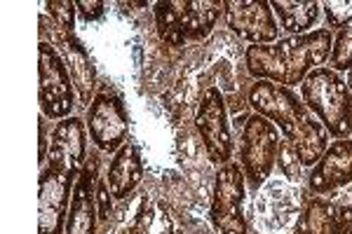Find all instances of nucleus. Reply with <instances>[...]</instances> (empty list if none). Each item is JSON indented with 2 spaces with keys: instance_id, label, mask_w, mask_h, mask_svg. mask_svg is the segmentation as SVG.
Segmentation results:
<instances>
[{
  "instance_id": "nucleus-1",
  "label": "nucleus",
  "mask_w": 352,
  "mask_h": 234,
  "mask_svg": "<svg viewBox=\"0 0 352 234\" xmlns=\"http://www.w3.org/2000/svg\"><path fill=\"white\" fill-rule=\"evenodd\" d=\"M249 106L254 113L268 117L287 136L289 143L296 148L303 167H315L327 152V129L289 87L270 80H256L249 89Z\"/></svg>"
},
{
  "instance_id": "nucleus-2",
  "label": "nucleus",
  "mask_w": 352,
  "mask_h": 234,
  "mask_svg": "<svg viewBox=\"0 0 352 234\" xmlns=\"http://www.w3.org/2000/svg\"><path fill=\"white\" fill-rule=\"evenodd\" d=\"M333 49V33L315 28L305 36H289L272 45H252L247 49V71L256 80H270L282 87H296L324 66Z\"/></svg>"
},
{
  "instance_id": "nucleus-3",
  "label": "nucleus",
  "mask_w": 352,
  "mask_h": 234,
  "mask_svg": "<svg viewBox=\"0 0 352 234\" xmlns=\"http://www.w3.org/2000/svg\"><path fill=\"white\" fill-rule=\"evenodd\" d=\"M303 104L322 122L329 136L350 139L352 134V94L348 82L331 68H317L300 84Z\"/></svg>"
},
{
  "instance_id": "nucleus-4",
  "label": "nucleus",
  "mask_w": 352,
  "mask_h": 234,
  "mask_svg": "<svg viewBox=\"0 0 352 234\" xmlns=\"http://www.w3.org/2000/svg\"><path fill=\"white\" fill-rule=\"evenodd\" d=\"M221 12L223 3L219 0H162L155 5L157 33L174 47L195 43L212 33Z\"/></svg>"
},
{
  "instance_id": "nucleus-5",
  "label": "nucleus",
  "mask_w": 352,
  "mask_h": 234,
  "mask_svg": "<svg viewBox=\"0 0 352 234\" xmlns=\"http://www.w3.org/2000/svg\"><path fill=\"white\" fill-rule=\"evenodd\" d=\"M280 129L270 122L268 117L249 115L242 127V171L247 185L258 190L265 180L270 178L272 169L277 164V152H280Z\"/></svg>"
},
{
  "instance_id": "nucleus-6",
  "label": "nucleus",
  "mask_w": 352,
  "mask_h": 234,
  "mask_svg": "<svg viewBox=\"0 0 352 234\" xmlns=\"http://www.w3.org/2000/svg\"><path fill=\"white\" fill-rule=\"evenodd\" d=\"M38 71H41V110L47 119H66L71 117V110L76 106V94H73V80L71 73L61 59V54L54 49V45L41 43L38 47Z\"/></svg>"
},
{
  "instance_id": "nucleus-7",
  "label": "nucleus",
  "mask_w": 352,
  "mask_h": 234,
  "mask_svg": "<svg viewBox=\"0 0 352 234\" xmlns=\"http://www.w3.org/2000/svg\"><path fill=\"white\" fill-rule=\"evenodd\" d=\"M244 187L247 178L240 164L228 162L217 171L212 199V225L217 234H247L244 222Z\"/></svg>"
},
{
  "instance_id": "nucleus-8",
  "label": "nucleus",
  "mask_w": 352,
  "mask_h": 234,
  "mask_svg": "<svg viewBox=\"0 0 352 234\" xmlns=\"http://www.w3.org/2000/svg\"><path fill=\"white\" fill-rule=\"evenodd\" d=\"M78 183V176L54 162H47L41 174V197H38V234H64L68 220V195Z\"/></svg>"
},
{
  "instance_id": "nucleus-9",
  "label": "nucleus",
  "mask_w": 352,
  "mask_h": 234,
  "mask_svg": "<svg viewBox=\"0 0 352 234\" xmlns=\"http://www.w3.org/2000/svg\"><path fill=\"white\" fill-rule=\"evenodd\" d=\"M87 127L99 150H120L129 136V117L120 96L113 94L111 89H101L87 108Z\"/></svg>"
},
{
  "instance_id": "nucleus-10",
  "label": "nucleus",
  "mask_w": 352,
  "mask_h": 234,
  "mask_svg": "<svg viewBox=\"0 0 352 234\" xmlns=\"http://www.w3.org/2000/svg\"><path fill=\"white\" fill-rule=\"evenodd\" d=\"M195 122H197V131L202 136V143L207 148L209 159L214 164H219V167H226L232 155V139H230L226 101L217 87H209L202 94Z\"/></svg>"
},
{
  "instance_id": "nucleus-11",
  "label": "nucleus",
  "mask_w": 352,
  "mask_h": 234,
  "mask_svg": "<svg viewBox=\"0 0 352 234\" xmlns=\"http://www.w3.org/2000/svg\"><path fill=\"white\" fill-rule=\"evenodd\" d=\"M223 14L232 31L252 45L277 43L280 26L270 3L265 0H226Z\"/></svg>"
},
{
  "instance_id": "nucleus-12",
  "label": "nucleus",
  "mask_w": 352,
  "mask_h": 234,
  "mask_svg": "<svg viewBox=\"0 0 352 234\" xmlns=\"http://www.w3.org/2000/svg\"><path fill=\"white\" fill-rule=\"evenodd\" d=\"M352 183V141L338 139L329 143L327 152L312 167L308 185L315 195H327Z\"/></svg>"
},
{
  "instance_id": "nucleus-13",
  "label": "nucleus",
  "mask_w": 352,
  "mask_h": 234,
  "mask_svg": "<svg viewBox=\"0 0 352 234\" xmlns=\"http://www.w3.org/2000/svg\"><path fill=\"white\" fill-rule=\"evenodd\" d=\"M87 159V139H85V124L78 117H66L56 122L50 139V150L45 162H54L73 176L80 178Z\"/></svg>"
},
{
  "instance_id": "nucleus-14",
  "label": "nucleus",
  "mask_w": 352,
  "mask_h": 234,
  "mask_svg": "<svg viewBox=\"0 0 352 234\" xmlns=\"http://www.w3.org/2000/svg\"><path fill=\"white\" fill-rule=\"evenodd\" d=\"M296 234H352V207L312 197L296 220Z\"/></svg>"
},
{
  "instance_id": "nucleus-15",
  "label": "nucleus",
  "mask_w": 352,
  "mask_h": 234,
  "mask_svg": "<svg viewBox=\"0 0 352 234\" xmlns=\"http://www.w3.org/2000/svg\"><path fill=\"white\" fill-rule=\"evenodd\" d=\"M52 40H54V45H59L61 47V54H64L61 59H64L68 73H71L73 87L78 89L80 104L92 106V101H94L92 94H94V87H96V71L92 66V59H89L87 49L82 47V43L73 36V33H68L59 26H56V36Z\"/></svg>"
},
{
  "instance_id": "nucleus-16",
  "label": "nucleus",
  "mask_w": 352,
  "mask_h": 234,
  "mask_svg": "<svg viewBox=\"0 0 352 234\" xmlns=\"http://www.w3.org/2000/svg\"><path fill=\"white\" fill-rule=\"evenodd\" d=\"M94 180H96V159L89 155L80 178L73 187L71 209L64 234H96V202H94Z\"/></svg>"
},
{
  "instance_id": "nucleus-17",
  "label": "nucleus",
  "mask_w": 352,
  "mask_h": 234,
  "mask_svg": "<svg viewBox=\"0 0 352 234\" xmlns=\"http://www.w3.org/2000/svg\"><path fill=\"white\" fill-rule=\"evenodd\" d=\"M141 178H144V162H141L139 148L134 143L122 145L120 150L116 152V157L111 159L109 174H106L111 197L127 199V195L139 185Z\"/></svg>"
},
{
  "instance_id": "nucleus-18",
  "label": "nucleus",
  "mask_w": 352,
  "mask_h": 234,
  "mask_svg": "<svg viewBox=\"0 0 352 234\" xmlns=\"http://www.w3.org/2000/svg\"><path fill=\"white\" fill-rule=\"evenodd\" d=\"M272 12L277 14L280 28L292 36H305L310 28H315L320 19V3H285V0H275L270 3Z\"/></svg>"
},
{
  "instance_id": "nucleus-19",
  "label": "nucleus",
  "mask_w": 352,
  "mask_h": 234,
  "mask_svg": "<svg viewBox=\"0 0 352 234\" xmlns=\"http://www.w3.org/2000/svg\"><path fill=\"white\" fill-rule=\"evenodd\" d=\"M329 61H331V71H336V73L352 71V28L338 31Z\"/></svg>"
},
{
  "instance_id": "nucleus-20",
  "label": "nucleus",
  "mask_w": 352,
  "mask_h": 234,
  "mask_svg": "<svg viewBox=\"0 0 352 234\" xmlns=\"http://www.w3.org/2000/svg\"><path fill=\"white\" fill-rule=\"evenodd\" d=\"M322 10L327 14L329 31L331 28H338V31L352 28V0H345V3H324Z\"/></svg>"
},
{
  "instance_id": "nucleus-21",
  "label": "nucleus",
  "mask_w": 352,
  "mask_h": 234,
  "mask_svg": "<svg viewBox=\"0 0 352 234\" xmlns=\"http://www.w3.org/2000/svg\"><path fill=\"white\" fill-rule=\"evenodd\" d=\"M277 167L282 169V174L287 176L289 180H298L300 176V157L296 152V148H294L289 141H282L280 143V152H277Z\"/></svg>"
},
{
  "instance_id": "nucleus-22",
  "label": "nucleus",
  "mask_w": 352,
  "mask_h": 234,
  "mask_svg": "<svg viewBox=\"0 0 352 234\" xmlns=\"http://www.w3.org/2000/svg\"><path fill=\"white\" fill-rule=\"evenodd\" d=\"M45 8L52 14L56 26L73 33V19H76V10H78L76 3H71V0H54V3H47Z\"/></svg>"
},
{
  "instance_id": "nucleus-23",
  "label": "nucleus",
  "mask_w": 352,
  "mask_h": 234,
  "mask_svg": "<svg viewBox=\"0 0 352 234\" xmlns=\"http://www.w3.org/2000/svg\"><path fill=\"white\" fill-rule=\"evenodd\" d=\"M109 180H101L99 183V190H96V197H94V202H96V215H99L101 220H106L109 218V211H111V199H109Z\"/></svg>"
},
{
  "instance_id": "nucleus-24",
  "label": "nucleus",
  "mask_w": 352,
  "mask_h": 234,
  "mask_svg": "<svg viewBox=\"0 0 352 234\" xmlns=\"http://www.w3.org/2000/svg\"><path fill=\"white\" fill-rule=\"evenodd\" d=\"M76 8L82 14L85 21H94L99 16H104V3H99V0H92V3L89 0H78Z\"/></svg>"
},
{
  "instance_id": "nucleus-25",
  "label": "nucleus",
  "mask_w": 352,
  "mask_h": 234,
  "mask_svg": "<svg viewBox=\"0 0 352 234\" xmlns=\"http://www.w3.org/2000/svg\"><path fill=\"white\" fill-rule=\"evenodd\" d=\"M348 89H350V94H352V71L348 73Z\"/></svg>"
}]
</instances>
